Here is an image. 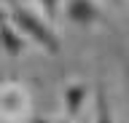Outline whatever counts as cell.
Wrapping results in <instances>:
<instances>
[{
	"label": "cell",
	"mask_w": 129,
	"mask_h": 123,
	"mask_svg": "<svg viewBox=\"0 0 129 123\" xmlns=\"http://www.w3.org/2000/svg\"><path fill=\"white\" fill-rule=\"evenodd\" d=\"M11 19H14V24L19 27V32L27 38V40H32L35 46H40V48L46 51V54H59L62 51V43H59V38H56L54 27H51V22L43 16H38L35 11L30 8H22V6H16L14 11H11Z\"/></svg>",
	"instance_id": "obj_1"
},
{
	"label": "cell",
	"mask_w": 129,
	"mask_h": 123,
	"mask_svg": "<svg viewBox=\"0 0 129 123\" xmlns=\"http://www.w3.org/2000/svg\"><path fill=\"white\" fill-rule=\"evenodd\" d=\"M24 46H27V38L19 32V27L14 24L11 14H6L0 8V51L8 59H19L24 54Z\"/></svg>",
	"instance_id": "obj_2"
},
{
	"label": "cell",
	"mask_w": 129,
	"mask_h": 123,
	"mask_svg": "<svg viewBox=\"0 0 129 123\" xmlns=\"http://www.w3.org/2000/svg\"><path fill=\"white\" fill-rule=\"evenodd\" d=\"M64 19L78 27H94L102 14L94 0H64Z\"/></svg>",
	"instance_id": "obj_3"
},
{
	"label": "cell",
	"mask_w": 129,
	"mask_h": 123,
	"mask_svg": "<svg viewBox=\"0 0 129 123\" xmlns=\"http://www.w3.org/2000/svg\"><path fill=\"white\" fill-rule=\"evenodd\" d=\"M89 99V83L83 80H75V83H67L62 88V102H64V112H67V118H78L81 110H83V104H86Z\"/></svg>",
	"instance_id": "obj_4"
},
{
	"label": "cell",
	"mask_w": 129,
	"mask_h": 123,
	"mask_svg": "<svg viewBox=\"0 0 129 123\" xmlns=\"http://www.w3.org/2000/svg\"><path fill=\"white\" fill-rule=\"evenodd\" d=\"M94 104H97V115H94V123H116L113 120V107H110V99H108V91L105 86L100 83L94 91Z\"/></svg>",
	"instance_id": "obj_5"
},
{
	"label": "cell",
	"mask_w": 129,
	"mask_h": 123,
	"mask_svg": "<svg viewBox=\"0 0 129 123\" xmlns=\"http://www.w3.org/2000/svg\"><path fill=\"white\" fill-rule=\"evenodd\" d=\"M43 14H46L48 22H56V14H59V0H38Z\"/></svg>",
	"instance_id": "obj_6"
},
{
	"label": "cell",
	"mask_w": 129,
	"mask_h": 123,
	"mask_svg": "<svg viewBox=\"0 0 129 123\" xmlns=\"http://www.w3.org/2000/svg\"><path fill=\"white\" fill-rule=\"evenodd\" d=\"M30 123H73L70 118H32Z\"/></svg>",
	"instance_id": "obj_7"
},
{
	"label": "cell",
	"mask_w": 129,
	"mask_h": 123,
	"mask_svg": "<svg viewBox=\"0 0 129 123\" xmlns=\"http://www.w3.org/2000/svg\"><path fill=\"white\" fill-rule=\"evenodd\" d=\"M121 67H124V75H126V83H129V59L124 51H121Z\"/></svg>",
	"instance_id": "obj_8"
},
{
	"label": "cell",
	"mask_w": 129,
	"mask_h": 123,
	"mask_svg": "<svg viewBox=\"0 0 129 123\" xmlns=\"http://www.w3.org/2000/svg\"><path fill=\"white\" fill-rule=\"evenodd\" d=\"M113 3H121V0H113Z\"/></svg>",
	"instance_id": "obj_9"
}]
</instances>
